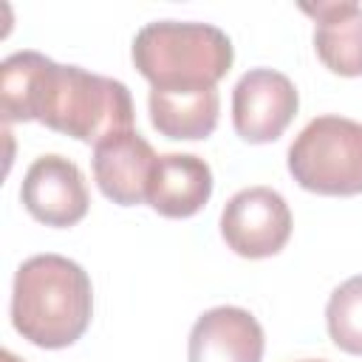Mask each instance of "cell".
I'll return each mask as SVG.
<instances>
[{"instance_id": "3957f363", "label": "cell", "mask_w": 362, "mask_h": 362, "mask_svg": "<svg viewBox=\"0 0 362 362\" xmlns=\"http://www.w3.org/2000/svg\"><path fill=\"white\" fill-rule=\"evenodd\" d=\"M232 40L209 23L158 20L133 40V65L158 90L215 88L232 68Z\"/></svg>"}, {"instance_id": "277c9868", "label": "cell", "mask_w": 362, "mask_h": 362, "mask_svg": "<svg viewBox=\"0 0 362 362\" xmlns=\"http://www.w3.org/2000/svg\"><path fill=\"white\" fill-rule=\"evenodd\" d=\"M288 173L317 195L362 192V124L345 116H317L288 147Z\"/></svg>"}, {"instance_id": "52a82bcc", "label": "cell", "mask_w": 362, "mask_h": 362, "mask_svg": "<svg viewBox=\"0 0 362 362\" xmlns=\"http://www.w3.org/2000/svg\"><path fill=\"white\" fill-rule=\"evenodd\" d=\"M23 206L28 215L45 226H74L88 215V187L82 170L57 153L40 156L23 178L20 187Z\"/></svg>"}, {"instance_id": "30bf717a", "label": "cell", "mask_w": 362, "mask_h": 362, "mask_svg": "<svg viewBox=\"0 0 362 362\" xmlns=\"http://www.w3.org/2000/svg\"><path fill=\"white\" fill-rule=\"evenodd\" d=\"M212 195V170L204 158L189 153L158 156L147 204L164 218H192Z\"/></svg>"}, {"instance_id": "9a60e30c", "label": "cell", "mask_w": 362, "mask_h": 362, "mask_svg": "<svg viewBox=\"0 0 362 362\" xmlns=\"http://www.w3.org/2000/svg\"><path fill=\"white\" fill-rule=\"evenodd\" d=\"M300 362H322V359H300Z\"/></svg>"}, {"instance_id": "5bb4252c", "label": "cell", "mask_w": 362, "mask_h": 362, "mask_svg": "<svg viewBox=\"0 0 362 362\" xmlns=\"http://www.w3.org/2000/svg\"><path fill=\"white\" fill-rule=\"evenodd\" d=\"M0 362H23V359H20V356H14L11 351H3V354H0Z\"/></svg>"}, {"instance_id": "7c38bea8", "label": "cell", "mask_w": 362, "mask_h": 362, "mask_svg": "<svg viewBox=\"0 0 362 362\" xmlns=\"http://www.w3.org/2000/svg\"><path fill=\"white\" fill-rule=\"evenodd\" d=\"M150 122L153 127L175 141L206 139L221 113L218 88H175V90H150Z\"/></svg>"}, {"instance_id": "4fadbf2b", "label": "cell", "mask_w": 362, "mask_h": 362, "mask_svg": "<svg viewBox=\"0 0 362 362\" xmlns=\"http://www.w3.org/2000/svg\"><path fill=\"white\" fill-rule=\"evenodd\" d=\"M325 322L339 351L362 356V274L334 288L325 305Z\"/></svg>"}, {"instance_id": "8fae6325", "label": "cell", "mask_w": 362, "mask_h": 362, "mask_svg": "<svg viewBox=\"0 0 362 362\" xmlns=\"http://www.w3.org/2000/svg\"><path fill=\"white\" fill-rule=\"evenodd\" d=\"M300 8L314 20V48L322 65L339 76H362V6L325 0Z\"/></svg>"}, {"instance_id": "6da1fadb", "label": "cell", "mask_w": 362, "mask_h": 362, "mask_svg": "<svg viewBox=\"0 0 362 362\" xmlns=\"http://www.w3.org/2000/svg\"><path fill=\"white\" fill-rule=\"evenodd\" d=\"M0 107L6 122H42L88 144L133 130V99L124 82L59 65L40 51L3 59Z\"/></svg>"}, {"instance_id": "ba28073f", "label": "cell", "mask_w": 362, "mask_h": 362, "mask_svg": "<svg viewBox=\"0 0 362 362\" xmlns=\"http://www.w3.org/2000/svg\"><path fill=\"white\" fill-rule=\"evenodd\" d=\"M156 150L136 130L107 136L93 147V178L105 198L119 206H136L147 201L150 178L156 170Z\"/></svg>"}, {"instance_id": "9c48e42d", "label": "cell", "mask_w": 362, "mask_h": 362, "mask_svg": "<svg viewBox=\"0 0 362 362\" xmlns=\"http://www.w3.org/2000/svg\"><path fill=\"white\" fill-rule=\"evenodd\" d=\"M263 328L238 305H218L204 311L189 331V362H260Z\"/></svg>"}, {"instance_id": "5b68a950", "label": "cell", "mask_w": 362, "mask_h": 362, "mask_svg": "<svg viewBox=\"0 0 362 362\" xmlns=\"http://www.w3.org/2000/svg\"><path fill=\"white\" fill-rule=\"evenodd\" d=\"M221 235L226 246L249 260L277 255L291 238V212L272 187H249L235 192L221 212Z\"/></svg>"}, {"instance_id": "7a4b0ae2", "label": "cell", "mask_w": 362, "mask_h": 362, "mask_svg": "<svg viewBox=\"0 0 362 362\" xmlns=\"http://www.w3.org/2000/svg\"><path fill=\"white\" fill-rule=\"evenodd\" d=\"M93 288L88 272L62 255H34L11 288V322L37 348H68L90 325Z\"/></svg>"}, {"instance_id": "8992f818", "label": "cell", "mask_w": 362, "mask_h": 362, "mask_svg": "<svg viewBox=\"0 0 362 362\" xmlns=\"http://www.w3.org/2000/svg\"><path fill=\"white\" fill-rule=\"evenodd\" d=\"M297 88L291 79L272 68L246 71L232 90V124L249 144H269L297 116Z\"/></svg>"}]
</instances>
